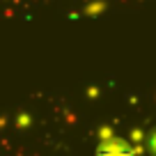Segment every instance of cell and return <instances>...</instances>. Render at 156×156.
Segmentation results:
<instances>
[{"instance_id": "cell-1", "label": "cell", "mask_w": 156, "mask_h": 156, "mask_svg": "<svg viewBox=\"0 0 156 156\" xmlns=\"http://www.w3.org/2000/svg\"><path fill=\"white\" fill-rule=\"evenodd\" d=\"M99 156H131L126 151V147L119 145V142H110V145H103L99 149Z\"/></svg>"}]
</instances>
